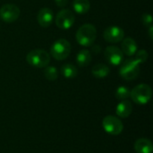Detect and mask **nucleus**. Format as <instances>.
I'll return each instance as SVG.
<instances>
[{
	"instance_id": "nucleus-10",
	"label": "nucleus",
	"mask_w": 153,
	"mask_h": 153,
	"mask_svg": "<svg viewBox=\"0 0 153 153\" xmlns=\"http://www.w3.org/2000/svg\"><path fill=\"white\" fill-rule=\"evenodd\" d=\"M104 39L110 43H117L124 39L125 32L122 28L118 26H110L105 29L103 32Z\"/></svg>"
},
{
	"instance_id": "nucleus-1",
	"label": "nucleus",
	"mask_w": 153,
	"mask_h": 153,
	"mask_svg": "<svg viewBox=\"0 0 153 153\" xmlns=\"http://www.w3.org/2000/svg\"><path fill=\"white\" fill-rule=\"evenodd\" d=\"M97 38V30L94 25L86 23L82 25L76 32L77 42L83 47L92 46Z\"/></svg>"
},
{
	"instance_id": "nucleus-6",
	"label": "nucleus",
	"mask_w": 153,
	"mask_h": 153,
	"mask_svg": "<svg viewBox=\"0 0 153 153\" xmlns=\"http://www.w3.org/2000/svg\"><path fill=\"white\" fill-rule=\"evenodd\" d=\"M56 26L61 30H69L74 24L75 16L74 13L69 9L60 10L55 19Z\"/></svg>"
},
{
	"instance_id": "nucleus-17",
	"label": "nucleus",
	"mask_w": 153,
	"mask_h": 153,
	"mask_svg": "<svg viewBox=\"0 0 153 153\" xmlns=\"http://www.w3.org/2000/svg\"><path fill=\"white\" fill-rule=\"evenodd\" d=\"M91 7V3L89 0H74L73 1V9L78 14L86 13Z\"/></svg>"
},
{
	"instance_id": "nucleus-7",
	"label": "nucleus",
	"mask_w": 153,
	"mask_h": 153,
	"mask_svg": "<svg viewBox=\"0 0 153 153\" xmlns=\"http://www.w3.org/2000/svg\"><path fill=\"white\" fill-rule=\"evenodd\" d=\"M102 127L106 133L111 135H118L124 129L122 121L114 116H107L102 121Z\"/></svg>"
},
{
	"instance_id": "nucleus-5",
	"label": "nucleus",
	"mask_w": 153,
	"mask_h": 153,
	"mask_svg": "<svg viewBox=\"0 0 153 153\" xmlns=\"http://www.w3.org/2000/svg\"><path fill=\"white\" fill-rule=\"evenodd\" d=\"M119 74L122 78L126 81H132L138 77L140 74V65L132 58L126 59L122 62Z\"/></svg>"
},
{
	"instance_id": "nucleus-15",
	"label": "nucleus",
	"mask_w": 153,
	"mask_h": 153,
	"mask_svg": "<svg viewBox=\"0 0 153 153\" xmlns=\"http://www.w3.org/2000/svg\"><path fill=\"white\" fill-rule=\"evenodd\" d=\"M110 73V69L107 65L104 64H97L91 69V74L94 77L102 79L107 77Z\"/></svg>"
},
{
	"instance_id": "nucleus-18",
	"label": "nucleus",
	"mask_w": 153,
	"mask_h": 153,
	"mask_svg": "<svg viewBox=\"0 0 153 153\" xmlns=\"http://www.w3.org/2000/svg\"><path fill=\"white\" fill-rule=\"evenodd\" d=\"M61 74L66 79H73L77 76V67L73 64H65L61 67Z\"/></svg>"
},
{
	"instance_id": "nucleus-25",
	"label": "nucleus",
	"mask_w": 153,
	"mask_h": 153,
	"mask_svg": "<svg viewBox=\"0 0 153 153\" xmlns=\"http://www.w3.org/2000/svg\"><path fill=\"white\" fill-rule=\"evenodd\" d=\"M149 36H150L151 39H153V26L152 25L149 26Z\"/></svg>"
},
{
	"instance_id": "nucleus-11",
	"label": "nucleus",
	"mask_w": 153,
	"mask_h": 153,
	"mask_svg": "<svg viewBox=\"0 0 153 153\" xmlns=\"http://www.w3.org/2000/svg\"><path fill=\"white\" fill-rule=\"evenodd\" d=\"M53 20H54V13L50 8L43 7L39 11L37 15V21L41 27L43 28L49 27Z\"/></svg>"
},
{
	"instance_id": "nucleus-23",
	"label": "nucleus",
	"mask_w": 153,
	"mask_h": 153,
	"mask_svg": "<svg viewBox=\"0 0 153 153\" xmlns=\"http://www.w3.org/2000/svg\"><path fill=\"white\" fill-rule=\"evenodd\" d=\"M55 3L59 7H65L67 4L68 0H55Z\"/></svg>"
},
{
	"instance_id": "nucleus-22",
	"label": "nucleus",
	"mask_w": 153,
	"mask_h": 153,
	"mask_svg": "<svg viewBox=\"0 0 153 153\" xmlns=\"http://www.w3.org/2000/svg\"><path fill=\"white\" fill-rule=\"evenodd\" d=\"M142 21L143 23L146 26H151L152 25V16L151 13H143L142 16Z\"/></svg>"
},
{
	"instance_id": "nucleus-20",
	"label": "nucleus",
	"mask_w": 153,
	"mask_h": 153,
	"mask_svg": "<svg viewBox=\"0 0 153 153\" xmlns=\"http://www.w3.org/2000/svg\"><path fill=\"white\" fill-rule=\"evenodd\" d=\"M130 90L126 86H119L116 91V98L119 100H125L130 97Z\"/></svg>"
},
{
	"instance_id": "nucleus-16",
	"label": "nucleus",
	"mask_w": 153,
	"mask_h": 153,
	"mask_svg": "<svg viewBox=\"0 0 153 153\" xmlns=\"http://www.w3.org/2000/svg\"><path fill=\"white\" fill-rule=\"evenodd\" d=\"M91 59H92L91 53V51H89L87 49L81 50L76 56V62L82 67H85V66L89 65L91 62Z\"/></svg>"
},
{
	"instance_id": "nucleus-12",
	"label": "nucleus",
	"mask_w": 153,
	"mask_h": 153,
	"mask_svg": "<svg viewBox=\"0 0 153 153\" xmlns=\"http://www.w3.org/2000/svg\"><path fill=\"white\" fill-rule=\"evenodd\" d=\"M122 52L128 56H133L138 50L135 40L132 38H126L122 40Z\"/></svg>"
},
{
	"instance_id": "nucleus-24",
	"label": "nucleus",
	"mask_w": 153,
	"mask_h": 153,
	"mask_svg": "<svg viewBox=\"0 0 153 153\" xmlns=\"http://www.w3.org/2000/svg\"><path fill=\"white\" fill-rule=\"evenodd\" d=\"M91 50H92V52H94V53H100V46H98V45H96V46H93L92 47V48H91Z\"/></svg>"
},
{
	"instance_id": "nucleus-8",
	"label": "nucleus",
	"mask_w": 153,
	"mask_h": 153,
	"mask_svg": "<svg viewBox=\"0 0 153 153\" xmlns=\"http://www.w3.org/2000/svg\"><path fill=\"white\" fill-rule=\"evenodd\" d=\"M21 11L19 7L13 4H6L0 8V18L6 23L15 22L20 16Z\"/></svg>"
},
{
	"instance_id": "nucleus-2",
	"label": "nucleus",
	"mask_w": 153,
	"mask_h": 153,
	"mask_svg": "<svg viewBox=\"0 0 153 153\" xmlns=\"http://www.w3.org/2000/svg\"><path fill=\"white\" fill-rule=\"evenodd\" d=\"M152 97V90L150 85L142 83L135 86L130 91V98L138 105L147 104Z\"/></svg>"
},
{
	"instance_id": "nucleus-14",
	"label": "nucleus",
	"mask_w": 153,
	"mask_h": 153,
	"mask_svg": "<svg viewBox=\"0 0 153 153\" xmlns=\"http://www.w3.org/2000/svg\"><path fill=\"white\" fill-rule=\"evenodd\" d=\"M134 150L137 153H152V143L149 139L140 138L134 143Z\"/></svg>"
},
{
	"instance_id": "nucleus-4",
	"label": "nucleus",
	"mask_w": 153,
	"mask_h": 153,
	"mask_svg": "<svg viewBox=\"0 0 153 153\" xmlns=\"http://www.w3.org/2000/svg\"><path fill=\"white\" fill-rule=\"evenodd\" d=\"M71 44L65 39H59L56 40L50 48V55L58 61L65 60L71 53Z\"/></svg>"
},
{
	"instance_id": "nucleus-21",
	"label": "nucleus",
	"mask_w": 153,
	"mask_h": 153,
	"mask_svg": "<svg viewBox=\"0 0 153 153\" xmlns=\"http://www.w3.org/2000/svg\"><path fill=\"white\" fill-rule=\"evenodd\" d=\"M134 56H134V59L139 65L143 64L144 62H146L147 59H148V56H149L148 52H147L146 50H144V49L137 50L136 53L134 54Z\"/></svg>"
},
{
	"instance_id": "nucleus-13",
	"label": "nucleus",
	"mask_w": 153,
	"mask_h": 153,
	"mask_svg": "<svg viewBox=\"0 0 153 153\" xmlns=\"http://www.w3.org/2000/svg\"><path fill=\"white\" fill-rule=\"evenodd\" d=\"M133 111V105L129 100H122L116 108L117 115L121 118H127Z\"/></svg>"
},
{
	"instance_id": "nucleus-9",
	"label": "nucleus",
	"mask_w": 153,
	"mask_h": 153,
	"mask_svg": "<svg viewBox=\"0 0 153 153\" xmlns=\"http://www.w3.org/2000/svg\"><path fill=\"white\" fill-rule=\"evenodd\" d=\"M104 56L106 60L112 65H119L124 60V53L116 46H108L104 51Z\"/></svg>"
},
{
	"instance_id": "nucleus-3",
	"label": "nucleus",
	"mask_w": 153,
	"mask_h": 153,
	"mask_svg": "<svg viewBox=\"0 0 153 153\" xmlns=\"http://www.w3.org/2000/svg\"><path fill=\"white\" fill-rule=\"evenodd\" d=\"M26 60L29 65L37 68H44L50 62V55L44 49H33L26 56Z\"/></svg>"
},
{
	"instance_id": "nucleus-19",
	"label": "nucleus",
	"mask_w": 153,
	"mask_h": 153,
	"mask_svg": "<svg viewBox=\"0 0 153 153\" xmlns=\"http://www.w3.org/2000/svg\"><path fill=\"white\" fill-rule=\"evenodd\" d=\"M44 76L48 81H56L58 77V71L55 66H46L44 70Z\"/></svg>"
}]
</instances>
